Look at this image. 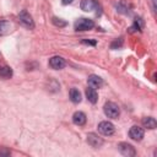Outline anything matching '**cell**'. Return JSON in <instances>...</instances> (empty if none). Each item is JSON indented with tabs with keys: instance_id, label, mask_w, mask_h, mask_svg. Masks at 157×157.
Returning a JSON list of instances; mask_svg holds the SVG:
<instances>
[{
	"instance_id": "ac0fdd59",
	"label": "cell",
	"mask_w": 157,
	"mask_h": 157,
	"mask_svg": "<svg viewBox=\"0 0 157 157\" xmlns=\"http://www.w3.org/2000/svg\"><path fill=\"white\" fill-rule=\"evenodd\" d=\"M117 11L120 13H129V5L125 1H120L117 5Z\"/></svg>"
},
{
	"instance_id": "7c38bea8",
	"label": "cell",
	"mask_w": 157,
	"mask_h": 157,
	"mask_svg": "<svg viewBox=\"0 0 157 157\" xmlns=\"http://www.w3.org/2000/svg\"><path fill=\"white\" fill-rule=\"evenodd\" d=\"M86 115H85V113H82V112H75L74 113V115H72V121H74V124H76V125H78V126H82V125H85L86 124Z\"/></svg>"
},
{
	"instance_id": "277c9868",
	"label": "cell",
	"mask_w": 157,
	"mask_h": 157,
	"mask_svg": "<svg viewBox=\"0 0 157 157\" xmlns=\"http://www.w3.org/2000/svg\"><path fill=\"white\" fill-rule=\"evenodd\" d=\"M118 150L119 152L125 156V157H134L136 155V150L132 145L128 144V142H119L118 144Z\"/></svg>"
},
{
	"instance_id": "9a60e30c",
	"label": "cell",
	"mask_w": 157,
	"mask_h": 157,
	"mask_svg": "<svg viewBox=\"0 0 157 157\" xmlns=\"http://www.w3.org/2000/svg\"><path fill=\"white\" fill-rule=\"evenodd\" d=\"M142 125L147 129H156L157 121L152 117H145V118H142Z\"/></svg>"
},
{
	"instance_id": "cb8c5ba5",
	"label": "cell",
	"mask_w": 157,
	"mask_h": 157,
	"mask_svg": "<svg viewBox=\"0 0 157 157\" xmlns=\"http://www.w3.org/2000/svg\"><path fill=\"white\" fill-rule=\"evenodd\" d=\"M74 0H63V4L64 5H67V4H71Z\"/></svg>"
},
{
	"instance_id": "2e32d148",
	"label": "cell",
	"mask_w": 157,
	"mask_h": 157,
	"mask_svg": "<svg viewBox=\"0 0 157 157\" xmlns=\"http://www.w3.org/2000/svg\"><path fill=\"white\" fill-rule=\"evenodd\" d=\"M145 23H144V20L141 17H136L135 21H134V25L129 28V32H135V31H141L144 28Z\"/></svg>"
},
{
	"instance_id": "ba28073f",
	"label": "cell",
	"mask_w": 157,
	"mask_h": 157,
	"mask_svg": "<svg viewBox=\"0 0 157 157\" xmlns=\"http://www.w3.org/2000/svg\"><path fill=\"white\" fill-rule=\"evenodd\" d=\"M144 135H145L144 129L140 128V126H137V125L131 126L130 130H129V136H130L132 140H135V141H141L142 137H144Z\"/></svg>"
},
{
	"instance_id": "8992f818",
	"label": "cell",
	"mask_w": 157,
	"mask_h": 157,
	"mask_svg": "<svg viewBox=\"0 0 157 157\" xmlns=\"http://www.w3.org/2000/svg\"><path fill=\"white\" fill-rule=\"evenodd\" d=\"M87 142H88V145L91 146V147H93V148H99L102 145H103V139L102 137H99L97 134H94V132H90L88 135H87Z\"/></svg>"
},
{
	"instance_id": "52a82bcc",
	"label": "cell",
	"mask_w": 157,
	"mask_h": 157,
	"mask_svg": "<svg viewBox=\"0 0 157 157\" xmlns=\"http://www.w3.org/2000/svg\"><path fill=\"white\" fill-rule=\"evenodd\" d=\"M65 65H66V61L61 56H53L49 59V66L54 70H61L65 67Z\"/></svg>"
},
{
	"instance_id": "8fae6325",
	"label": "cell",
	"mask_w": 157,
	"mask_h": 157,
	"mask_svg": "<svg viewBox=\"0 0 157 157\" xmlns=\"http://www.w3.org/2000/svg\"><path fill=\"white\" fill-rule=\"evenodd\" d=\"M85 93H86V98H87L88 102H91L92 104L97 103V101H98V93H97L96 88H93V87H87L86 91H85Z\"/></svg>"
},
{
	"instance_id": "e0dca14e",
	"label": "cell",
	"mask_w": 157,
	"mask_h": 157,
	"mask_svg": "<svg viewBox=\"0 0 157 157\" xmlns=\"http://www.w3.org/2000/svg\"><path fill=\"white\" fill-rule=\"evenodd\" d=\"M69 96H70V99H71L72 103H80L81 99H82L81 98V93H80V91L77 88H71Z\"/></svg>"
},
{
	"instance_id": "9c48e42d",
	"label": "cell",
	"mask_w": 157,
	"mask_h": 157,
	"mask_svg": "<svg viewBox=\"0 0 157 157\" xmlns=\"http://www.w3.org/2000/svg\"><path fill=\"white\" fill-rule=\"evenodd\" d=\"M98 6L99 5L96 0H82L80 4L81 10H83L86 12H90V11H93L94 9H98Z\"/></svg>"
},
{
	"instance_id": "7402d4cb",
	"label": "cell",
	"mask_w": 157,
	"mask_h": 157,
	"mask_svg": "<svg viewBox=\"0 0 157 157\" xmlns=\"http://www.w3.org/2000/svg\"><path fill=\"white\" fill-rule=\"evenodd\" d=\"M82 43L87 44V45H96L97 44V42L94 39H82Z\"/></svg>"
},
{
	"instance_id": "3957f363",
	"label": "cell",
	"mask_w": 157,
	"mask_h": 157,
	"mask_svg": "<svg viewBox=\"0 0 157 157\" xmlns=\"http://www.w3.org/2000/svg\"><path fill=\"white\" fill-rule=\"evenodd\" d=\"M94 27V22L90 18H78L75 22V31H88Z\"/></svg>"
},
{
	"instance_id": "5bb4252c",
	"label": "cell",
	"mask_w": 157,
	"mask_h": 157,
	"mask_svg": "<svg viewBox=\"0 0 157 157\" xmlns=\"http://www.w3.org/2000/svg\"><path fill=\"white\" fill-rule=\"evenodd\" d=\"M0 77L4 78V80L11 78V77H12V69H11L10 66L1 65V66H0Z\"/></svg>"
},
{
	"instance_id": "30bf717a",
	"label": "cell",
	"mask_w": 157,
	"mask_h": 157,
	"mask_svg": "<svg viewBox=\"0 0 157 157\" xmlns=\"http://www.w3.org/2000/svg\"><path fill=\"white\" fill-rule=\"evenodd\" d=\"M87 82H88V86L93 88H101L103 86V80L98 75H90L87 78Z\"/></svg>"
},
{
	"instance_id": "44dd1931",
	"label": "cell",
	"mask_w": 157,
	"mask_h": 157,
	"mask_svg": "<svg viewBox=\"0 0 157 157\" xmlns=\"http://www.w3.org/2000/svg\"><path fill=\"white\" fill-rule=\"evenodd\" d=\"M11 155V151L7 150L6 147H0V157H6V156H10Z\"/></svg>"
},
{
	"instance_id": "d6986e66",
	"label": "cell",
	"mask_w": 157,
	"mask_h": 157,
	"mask_svg": "<svg viewBox=\"0 0 157 157\" xmlns=\"http://www.w3.org/2000/svg\"><path fill=\"white\" fill-rule=\"evenodd\" d=\"M52 22H53V25L56 26V27H65V26L67 25L66 21H64V20H61V18H58V17H53V18H52Z\"/></svg>"
},
{
	"instance_id": "ffe728a7",
	"label": "cell",
	"mask_w": 157,
	"mask_h": 157,
	"mask_svg": "<svg viewBox=\"0 0 157 157\" xmlns=\"http://www.w3.org/2000/svg\"><path fill=\"white\" fill-rule=\"evenodd\" d=\"M123 47V38H117L110 43V49H119Z\"/></svg>"
},
{
	"instance_id": "6da1fadb",
	"label": "cell",
	"mask_w": 157,
	"mask_h": 157,
	"mask_svg": "<svg viewBox=\"0 0 157 157\" xmlns=\"http://www.w3.org/2000/svg\"><path fill=\"white\" fill-rule=\"evenodd\" d=\"M103 112L108 118H112V119H117L120 115V108L114 102H107L103 107Z\"/></svg>"
},
{
	"instance_id": "5b68a950",
	"label": "cell",
	"mask_w": 157,
	"mask_h": 157,
	"mask_svg": "<svg viewBox=\"0 0 157 157\" xmlns=\"http://www.w3.org/2000/svg\"><path fill=\"white\" fill-rule=\"evenodd\" d=\"M114 130H115L114 125H113L110 121H108V120L101 121V123L98 124V131H99L102 135H104V136H110V135H113V134H114Z\"/></svg>"
},
{
	"instance_id": "7a4b0ae2",
	"label": "cell",
	"mask_w": 157,
	"mask_h": 157,
	"mask_svg": "<svg viewBox=\"0 0 157 157\" xmlns=\"http://www.w3.org/2000/svg\"><path fill=\"white\" fill-rule=\"evenodd\" d=\"M18 22L22 27H25L27 29H33L34 28V21L32 18V16L26 10H22L18 13Z\"/></svg>"
},
{
	"instance_id": "4fadbf2b",
	"label": "cell",
	"mask_w": 157,
	"mask_h": 157,
	"mask_svg": "<svg viewBox=\"0 0 157 157\" xmlns=\"http://www.w3.org/2000/svg\"><path fill=\"white\" fill-rule=\"evenodd\" d=\"M12 31V23L10 21H0V36H6Z\"/></svg>"
},
{
	"instance_id": "603a6c76",
	"label": "cell",
	"mask_w": 157,
	"mask_h": 157,
	"mask_svg": "<svg viewBox=\"0 0 157 157\" xmlns=\"http://www.w3.org/2000/svg\"><path fill=\"white\" fill-rule=\"evenodd\" d=\"M151 4H152V10H153V12H156V11H157V7H156V0H151Z\"/></svg>"
}]
</instances>
